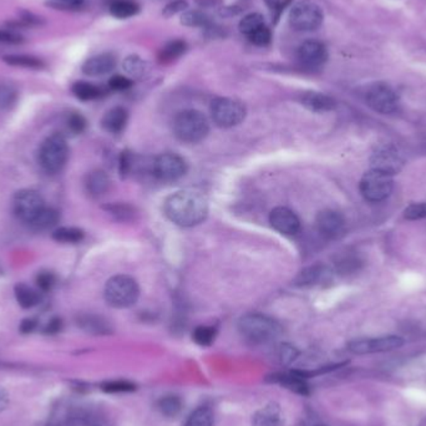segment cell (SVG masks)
Here are the masks:
<instances>
[{
    "mask_svg": "<svg viewBox=\"0 0 426 426\" xmlns=\"http://www.w3.org/2000/svg\"><path fill=\"white\" fill-rule=\"evenodd\" d=\"M164 212L175 224L181 227H194L207 218L209 202L199 191L181 189L166 199Z\"/></svg>",
    "mask_w": 426,
    "mask_h": 426,
    "instance_id": "1",
    "label": "cell"
},
{
    "mask_svg": "<svg viewBox=\"0 0 426 426\" xmlns=\"http://www.w3.org/2000/svg\"><path fill=\"white\" fill-rule=\"evenodd\" d=\"M238 331L252 344H266L276 341L282 334L281 324L261 313H248L238 321Z\"/></svg>",
    "mask_w": 426,
    "mask_h": 426,
    "instance_id": "2",
    "label": "cell"
},
{
    "mask_svg": "<svg viewBox=\"0 0 426 426\" xmlns=\"http://www.w3.org/2000/svg\"><path fill=\"white\" fill-rule=\"evenodd\" d=\"M172 129L180 141L186 144H199L209 135V120L201 111L185 110L176 115Z\"/></svg>",
    "mask_w": 426,
    "mask_h": 426,
    "instance_id": "3",
    "label": "cell"
},
{
    "mask_svg": "<svg viewBox=\"0 0 426 426\" xmlns=\"http://www.w3.org/2000/svg\"><path fill=\"white\" fill-rule=\"evenodd\" d=\"M140 288L134 278L126 274H118L110 278L104 289V297L110 307L130 308L137 302Z\"/></svg>",
    "mask_w": 426,
    "mask_h": 426,
    "instance_id": "4",
    "label": "cell"
},
{
    "mask_svg": "<svg viewBox=\"0 0 426 426\" xmlns=\"http://www.w3.org/2000/svg\"><path fill=\"white\" fill-rule=\"evenodd\" d=\"M69 159V147L61 135H51L41 144L39 164L46 174H59Z\"/></svg>",
    "mask_w": 426,
    "mask_h": 426,
    "instance_id": "5",
    "label": "cell"
},
{
    "mask_svg": "<svg viewBox=\"0 0 426 426\" xmlns=\"http://www.w3.org/2000/svg\"><path fill=\"white\" fill-rule=\"evenodd\" d=\"M247 110L246 106L238 100L229 98H216L211 103V116L213 123L223 128L229 129L241 124L246 119Z\"/></svg>",
    "mask_w": 426,
    "mask_h": 426,
    "instance_id": "6",
    "label": "cell"
},
{
    "mask_svg": "<svg viewBox=\"0 0 426 426\" xmlns=\"http://www.w3.org/2000/svg\"><path fill=\"white\" fill-rule=\"evenodd\" d=\"M360 194L368 202H382L392 194L394 181L390 175L383 174L377 170H370L363 176L360 185Z\"/></svg>",
    "mask_w": 426,
    "mask_h": 426,
    "instance_id": "7",
    "label": "cell"
},
{
    "mask_svg": "<svg viewBox=\"0 0 426 426\" xmlns=\"http://www.w3.org/2000/svg\"><path fill=\"white\" fill-rule=\"evenodd\" d=\"M405 165V159L398 147L393 145H382L375 149L370 156L372 170L380 171L383 174L397 175Z\"/></svg>",
    "mask_w": 426,
    "mask_h": 426,
    "instance_id": "8",
    "label": "cell"
},
{
    "mask_svg": "<svg viewBox=\"0 0 426 426\" xmlns=\"http://www.w3.org/2000/svg\"><path fill=\"white\" fill-rule=\"evenodd\" d=\"M152 172L161 181L172 182L184 177L187 172V164L179 155L166 152L154 160Z\"/></svg>",
    "mask_w": 426,
    "mask_h": 426,
    "instance_id": "9",
    "label": "cell"
},
{
    "mask_svg": "<svg viewBox=\"0 0 426 426\" xmlns=\"http://www.w3.org/2000/svg\"><path fill=\"white\" fill-rule=\"evenodd\" d=\"M289 23L298 31H312L322 25V9L311 1L296 5L289 15Z\"/></svg>",
    "mask_w": 426,
    "mask_h": 426,
    "instance_id": "10",
    "label": "cell"
},
{
    "mask_svg": "<svg viewBox=\"0 0 426 426\" xmlns=\"http://www.w3.org/2000/svg\"><path fill=\"white\" fill-rule=\"evenodd\" d=\"M14 213L20 221L24 223L33 222L38 214L45 209V202L43 197L33 189H21L16 192L13 201Z\"/></svg>",
    "mask_w": 426,
    "mask_h": 426,
    "instance_id": "11",
    "label": "cell"
},
{
    "mask_svg": "<svg viewBox=\"0 0 426 426\" xmlns=\"http://www.w3.org/2000/svg\"><path fill=\"white\" fill-rule=\"evenodd\" d=\"M404 346V339L398 336H385L379 338H364L348 343V349L358 355L373 353L392 352Z\"/></svg>",
    "mask_w": 426,
    "mask_h": 426,
    "instance_id": "12",
    "label": "cell"
},
{
    "mask_svg": "<svg viewBox=\"0 0 426 426\" xmlns=\"http://www.w3.org/2000/svg\"><path fill=\"white\" fill-rule=\"evenodd\" d=\"M367 104L379 114H394L399 108V99L395 91L387 84H374L367 91Z\"/></svg>",
    "mask_w": 426,
    "mask_h": 426,
    "instance_id": "13",
    "label": "cell"
},
{
    "mask_svg": "<svg viewBox=\"0 0 426 426\" xmlns=\"http://www.w3.org/2000/svg\"><path fill=\"white\" fill-rule=\"evenodd\" d=\"M316 224L319 233L328 239H337L342 237L347 228L344 216L334 209H324L322 212L318 213Z\"/></svg>",
    "mask_w": 426,
    "mask_h": 426,
    "instance_id": "14",
    "label": "cell"
},
{
    "mask_svg": "<svg viewBox=\"0 0 426 426\" xmlns=\"http://www.w3.org/2000/svg\"><path fill=\"white\" fill-rule=\"evenodd\" d=\"M297 58L303 66L309 68V69H317L327 61V48L321 41L308 40L299 45L297 50Z\"/></svg>",
    "mask_w": 426,
    "mask_h": 426,
    "instance_id": "15",
    "label": "cell"
},
{
    "mask_svg": "<svg viewBox=\"0 0 426 426\" xmlns=\"http://www.w3.org/2000/svg\"><path fill=\"white\" fill-rule=\"evenodd\" d=\"M269 222L277 232L284 236H294L301 229V221L292 209L287 207H277L269 214Z\"/></svg>",
    "mask_w": 426,
    "mask_h": 426,
    "instance_id": "16",
    "label": "cell"
},
{
    "mask_svg": "<svg viewBox=\"0 0 426 426\" xmlns=\"http://www.w3.org/2000/svg\"><path fill=\"white\" fill-rule=\"evenodd\" d=\"M267 380L279 384L288 390L303 395V397H307L311 394V389H309L306 379L301 377L296 370L291 373H276L271 377H268Z\"/></svg>",
    "mask_w": 426,
    "mask_h": 426,
    "instance_id": "17",
    "label": "cell"
},
{
    "mask_svg": "<svg viewBox=\"0 0 426 426\" xmlns=\"http://www.w3.org/2000/svg\"><path fill=\"white\" fill-rule=\"evenodd\" d=\"M329 276H331L329 268L323 264H314V266L304 268L298 273L297 277L294 278V281H293V284L299 288L313 287V286H317L319 283L327 281Z\"/></svg>",
    "mask_w": 426,
    "mask_h": 426,
    "instance_id": "18",
    "label": "cell"
},
{
    "mask_svg": "<svg viewBox=\"0 0 426 426\" xmlns=\"http://www.w3.org/2000/svg\"><path fill=\"white\" fill-rule=\"evenodd\" d=\"M116 66V59L113 54L95 55L86 60L83 65V73L88 76H103L109 74Z\"/></svg>",
    "mask_w": 426,
    "mask_h": 426,
    "instance_id": "19",
    "label": "cell"
},
{
    "mask_svg": "<svg viewBox=\"0 0 426 426\" xmlns=\"http://www.w3.org/2000/svg\"><path fill=\"white\" fill-rule=\"evenodd\" d=\"M76 323L84 332L93 336H109L113 333V327L105 318L96 314H80L76 318Z\"/></svg>",
    "mask_w": 426,
    "mask_h": 426,
    "instance_id": "20",
    "label": "cell"
},
{
    "mask_svg": "<svg viewBox=\"0 0 426 426\" xmlns=\"http://www.w3.org/2000/svg\"><path fill=\"white\" fill-rule=\"evenodd\" d=\"M252 426H284L282 409L277 402H269L253 415Z\"/></svg>",
    "mask_w": 426,
    "mask_h": 426,
    "instance_id": "21",
    "label": "cell"
},
{
    "mask_svg": "<svg viewBox=\"0 0 426 426\" xmlns=\"http://www.w3.org/2000/svg\"><path fill=\"white\" fill-rule=\"evenodd\" d=\"M128 121H129L128 110L121 108V106H116V108L110 109L104 115V118L101 120V126L106 133L118 135L124 131L126 125H128Z\"/></svg>",
    "mask_w": 426,
    "mask_h": 426,
    "instance_id": "22",
    "label": "cell"
},
{
    "mask_svg": "<svg viewBox=\"0 0 426 426\" xmlns=\"http://www.w3.org/2000/svg\"><path fill=\"white\" fill-rule=\"evenodd\" d=\"M364 261L357 252L346 251L334 258V267L341 276H352L362 269Z\"/></svg>",
    "mask_w": 426,
    "mask_h": 426,
    "instance_id": "23",
    "label": "cell"
},
{
    "mask_svg": "<svg viewBox=\"0 0 426 426\" xmlns=\"http://www.w3.org/2000/svg\"><path fill=\"white\" fill-rule=\"evenodd\" d=\"M302 104L308 110H311L313 113H318V114L329 113L336 109V106H337V103L333 98L322 94V93H316V91H309L303 95Z\"/></svg>",
    "mask_w": 426,
    "mask_h": 426,
    "instance_id": "24",
    "label": "cell"
},
{
    "mask_svg": "<svg viewBox=\"0 0 426 426\" xmlns=\"http://www.w3.org/2000/svg\"><path fill=\"white\" fill-rule=\"evenodd\" d=\"M111 181L108 174L103 170H95L91 171L85 180V187L90 196L100 197L104 196L110 189Z\"/></svg>",
    "mask_w": 426,
    "mask_h": 426,
    "instance_id": "25",
    "label": "cell"
},
{
    "mask_svg": "<svg viewBox=\"0 0 426 426\" xmlns=\"http://www.w3.org/2000/svg\"><path fill=\"white\" fill-rule=\"evenodd\" d=\"M14 292L16 302L19 303L20 307L25 308V309L38 306L41 301L40 293L36 289L23 284V283L15 286Z\"/></svg>",
    "mask_w": 426,
    "mask_h": 426,
    "instance_id": "26",
    "label": "cell"
},
{
    "mask_svg": "<svg viewBox=\"0 0 426 426\" xmlns=\"http://www.w3.org/2000/svg\"><path fill=\"white\" fill-rule=\"evenodd\" d=\"M187 44L184 40H172L165 45L159 54V61L161 64H170L175 60L179 59L180 56L186 53Z\"/></svg>",
    "mask_w": 426,
    "mask_h": 426,
    "instance_id": "27",
    "label": "cell"
},
{
    "mask_svg": "<svg viewBox=\"0 0 426 426\" xmlns=\"http://www.w3.org/2000/svg\"><path fill=\"white\" fill-rule=\"evenodd\" d=\"M3 60H4V63L10 65V66H18V68H25V69L40 70L45 66L43 60L36 58V56H33V55H5Z\"/></svg>",
    "mask_w": 426,
    "mask_h": 426,
    "instance_id": "28",
    "label": "cell"
},
{
    "mask_svg": "<svg viewBox=\"0 0 426 426\" xmlns=\"http://www.w3.org/2000/svg\"><path fill=\"white\" fill-rule=\"evenodd\" d=\"M59 212L54 209L45 207L41 212L33 219L29 226L34 228L35 231H46L50 228L55 227L59 222Z\"/></svg>",
    "mask_w": 426,
    "mask_h": 426,
    "instance_id": "29",
    "label": "cell"
},
{
    "mask_svg": "<svg viewBox=\"0 0 426 426\" xmlns=\"http://www.w3.org/2000/svg\"><path fill=\"white\" fill-rule=\"evenodd\" d=\"M73 94L81 101H91L101 98L104 90L88 81H78L73 85Z\"/></svg>",
    "mask_w": 426,
    "mask_h": 426,
    "instance_id": "30",
    "label": "cell"
},
{
    "mask_svg": "<svg viewBox=\"0 0 426 426\" xmlns=\"http://www.w3.org/2000/svg\"><path fill=\"white\" fill-rule=\"evenodd\" d=\"M104 209L118 222H131L137 214L134 206L129 204H106Z\"/></svg>",
    "mask_w": 426,
    "mask_h": 426,
    "instance_id": "31",
    "label": "cell"
},
{
    "mask_svg": "<svg viewBox=\"0 0 426 426\" xmlns=\"http://www.w3.org/2000/svg\"><path fill=\"white\" fill-rule=\"evenodd\" d=\"M139 11V4L133 0H115L110 4V13L118 19H128Z\"/></svg>",
    "mask_w": 426,
    "mask_h": 426,
    "instance_id": "32",
    "label": "cell"
},
{
    "mask_svg": "<svg viewBox=\"0 0 426 426\" xmlns=\"http://www.w3.org/2000/svg\"><path fill=\"white\" fill-rule=\"evenodd\" d=\"M182 400L177 395H166L157 402L160 412L167 417H179L180 412H182Z\"/></svg>",
    "mask_w": 426,
    "mask_h": 426,
    "instance_id": "33",
    "label": "cell"
},
{
    "mask_svg": "<svg viewBox=\"0 0 426 426\" xmlns=\"http://www.w3.org/2000/svg\"><path fill=\"white\" fill-rule=\"evenodd\" d=\"M125 73L129 75L130 78L133 79H140L144 76L146 73V63H145L142 58H140L139 55H129L126 59L124 60L123 64Z\"/></svg>",
    "mask_w": 426,
    "mask_h": 426,
    "instance_id": "34",
    "label": "cell"
},
{
    "mask_svg": "<svg viewBox=\"0 0 426 426\" xmlns=\"http://www.w3.org/2000/svg\"><path fill=\"white\" fill-rule=\"evenodd\" d=\"M84 237V231L76 227L56 228L53 232V238L59 243H79Z\"/></svg>",
    "mask_w": 426,
    "mask_h": 426,
    "instance_id": "35",
    "label": "cell"
},
{
    "mask_svg": "<svg viewBox=\"0 0 426 426\" xmlns=\"http://www.w3.org/2000/svg\"><path fill=\"white\" fill-rule=\"evenodd\" d=\"M19 99V93L14 86L8 83H0V110H10L14 108Z\"/></svg>",
    "mask_w": 426,
    "mask_h": 426,
    "instance_id": "36",
    "label": "cell"
},
{
    "mask_svg": "<svg viewBox=\"0 0 426 426\" xmlns=\"http://www.w3.org/2000/svg\"><path fill=\"white\" fill-rule=\"evenodd\" d=\"M214 415L211 407H201L189 415L185 426H213Z\"/></svg>",
    "mask_w": 426,
    "mask_h": 426,
    "instance_id": "37",
    "label": "cell"
},
{
    "mask_svg": "<svg viewBox=\"0 0 426 426\" xmlns=\"http://www.w3.org/2000/svg\"><path fill=\"white\" fill-rule=\"evenodd\" d=\"M181 24L189 28H207L209 18L199 10H187L181 16Z\"/></svg>",
    "mask_w": 426,
    "mask_h": 426,
    "instance_id": "38",
    "label": "cell"
},
{
    "mask_svg": "<svg viewBox=\"0 0 426 426\" xmlns=\"http://www.w3.org/2000/svg\"><path fill=\"white\" fill-rule=\"evenodd\" d=\"M263 25H266L264 24V18H263V15L259 14V13H251V14L246 15V16L241 20V23H239V30H241L242 34L246 35V36H249V35L254 33L256 30L262 28Z\"/></svg>",
    "mask_w": 426,
    "mask_h": 426,
    "instance_id": "39",
    "label": "cell"
},
{
    "mask_svg": "<svg viewBox=\"0 0 426 426\" xmlns=\"http://www.w3.org/2000/svg\"><path fill=\"white\" fill-rule=\"evenodd\" d=\"M217 336V329L209 326H199L196 328L192 334L194 342L197 343L201 347H209Z\"/></svg>",
    "mask_w": 426,
    "mask_h": 426,
    "instance_id": "40",
    "label": "cell"
},
{
    "mask_svg": "<svg viewBox=\"0 0 426 426\" xmlns=\"http://www.w3.org/2000/svg\"><path fill=\"white\" fill-rule=\"evenodd\" d=\"M136 159L137 157L130 151H123L121 152L119 157V171L123 177H128L129 175L134 172V170L137 166Z\"/></svg>",
    "mask_w": 426,
    "mask_h": 426,
    "instance_id": "41",
    "label": "cell"
},
{
    "mask_svg": "<svg viewBox=\"0 0 426 426\" xmlns=\"http://www.w3.org/2000/svg\"><path fill=\"white\" fill-rule=\"evenodd\" d=\"M247 38L252 44L257 45V46H266L272 40V33H271V30L268 29L266 25H263L262 28L256 30L254 33H252Z\"/></svg>",
    "mask_w": 426,
    "mask_h": 426,
    "instance_id": "42",
    "label": "cell"
},
{
    "mask_svg": "<svg viewBox=\"0 0 426 426\" xmlns=\"http://www.w3.org/2000/svg\"><path fill=\"white\" fill-rule=\"evenodd\" d=\"M298 354L299 353H298L297 349L291 344H287V343L282 344L278 349V359L283 365H288V364L294 362L297 359Z\"/></svg>",
    "mask_w": 426,
    "mask_h": 426,
    "instance_id": "43",
    "label": "cell"
},
{
    "mask_svg": "<svg viewBox=\"0 0 426 426\" xmlns=\"http://www.w3.org/2000/svg\"><path fill=\"white\" fill-rule=\"evenodd\" d=\"M404 218L409 221H417L426 218V202L412 204L404 209Z\"/></svg>",
    "mask_w": 426,
    "mask_h": 426,
    "instance_id": "44",
    "label": "cell"
},
{
    "mask_svg": "<svg viewBox=\"0 0 426 426\" xmlns=\"http://www.w3.org/2000/svg\"><path fill=\"white\" fill-rule=\"evenodd\" d=\"M103 390L106 393H130L136 390V385L124 380H116L103 384Z\"/></svg>",
    "mask_w": 426,
    "mask_h": 426,
    "instance_id": "45",
    "label": "cell"
},
{
    "mask_svg": "<svg viewBox=\"0 0 426 426\" xmlns=\"http://www.w3.org/2000/svg\"><path fill=\"white\" fill-rule=\"evenodd\" d=\"M86 126H88V123H86V119H85L83 115L79 114V113H73V114L70 115L69 119H68V128L74 134L84 133Z\"/></svg>",
    "mask_w": 426,
    "mask_h": 426,
    "instance_id": "46",
    "label": "cell"
},
{
    "mask_svg": "<svg viewBox=\"0 0 426 426\" xmlns=\"http://www.w3.org/2000/svg\"><path fill=\"white\" fill-rule=\"evenodd\" d=\"M133 80L126 78L124 75H114L109 80V88L114 91H125L133 86Z\"/></svg>",
    "mask_w": 426,
    "mask_h": 426,
    "instance_id": "47",
    "label": "cell"
},
{
    "mask_svg": "<svg viewBox=\"0 0 426 426\" xmlns=\"http://www.w3.org/2000/svg\"><path fill=\"white\" fill-rule=\"evenodd\" d=\"M187 8H189V3L186 0H174V1H171L165 6L162 14H164L165 18H171L174 15L182 13Z\"/></svg>",
    "mask_w": 426,
    "mask_h": 426,
    "instance_id": "48",
    "label": "cell"
},
{
    "mask_svg": "<svg viewBox=\"0 0 426 426\" xmlns=\"http://www.w3.org/2000/svg\"><path fill=\"white\" fill-rule=\"evenodd\" d=\"M56 278L51 272H40L36 277V284L41 292H48L54 287Z\"/></svg>",
    "mask_w": 426,
    "mask_h": 426,
    "instance_id": "49",
    "label": "cell"
},
{
    "mask_svg": "<svg viewBox=\"0 0 426 426\" xmlns=\"http://www.w3.org/2000/svg\"><path fill=\"white\" fill-rule=\"evenodd\" d=\"M21 43H23V38L20 35L6 30H0V44L18 45Z\"/></svg>",
    "mask_w": 426,
    "mask_h": 426,
    "instance_id": "50",
    "label": "cell"
},
{
    "mask_svg": "<svg viewBox=\"0 0 426 426\" xmlns=\"http://www.w3.org/2000/svg\"><path fill=\"white\" fill-rule=\"evenodd\" d=\"M264 1H266V4H267L269 9L274 11V13H277V18L282 13L283 8L288 3V1H283V0H264Z\"/></svg>",
    "mask_w": 426,
    "mask_h": 426,
    "instance_id": "51",
    "label": "cell"
},
{
    "mask_svg": "<svg viewBox=\"0 0 426 426\" xmlns=\"http://www.w3.org/2000/svg\"><path fill=\"white\" fill-rule=\"evenodd\" d=\"M55 3H58L60 6L64 8H70V9H75L79 8L84 3V0H54Z\"/></svg>",
    "mask_w": 426,
    "mask_h": 426,
    "instance_id": "52",
    "label": "cell"
},
{
    "mask_svg": "<svg viewBox=\"0 0 426 426\" xmlns=\"http://www.w3.org/2000/svg\"><path fill=\"white\" fill-rule=\"evenodd\" d=\"M60 328H61V321H60V319H53V321L48 324V327H46V332H59Z\"/></svg>",
    "mask_w": 426,
    "mask_h": 426,
    "instance_id": "53",
    "label": "cell"
},
{
    "mask_svg": "<svg viewBox=\"0 0 426 426\" xmlns=\"http://www.w3.org/2000/svg\"><path fill=\"white\" fill-rule=\"evenodd\" d=\"M8 404H9V398H8L4 390L0 389V412L5 410L8 407Z\"/></svg>",
    "mask_w": 426,
    "mask_h": 426,
    "instance_id": "54",
    "label": "cell"
},
{
    "mask_svg": "<svg viewBox=\"0 0 426 426\" xmlns=\"http://www.w3.org/2000/svg\"><path fill=\"white\" fill-rule=\"evenodd\" d=\"M35 322L31 319H25L24 322L21 323V331L24 333H29L34 329Z\"/></svg>",
    "mask_w": 426,
    "mask_h": 426,
    "instance_id": "55",
    "label": "cell"
},
{
    "mask_svg": "<svg viewBox=\"0 0 426 426\" xmlns=\"http://www.w3.org/2000/svg\"><path fill=\"white\" fill-rule=\"evenodd\" d=\"M95 426H109V425H105V424H99V425H95Z\"/></svg>",
    "mask_w": 426,
    "mask_h": 426,
    "instance_id": "56",
    "label": "cell"
},
{
    "mask_svg": "<svg viewBox=\"0 0 426 426\" xmlns=\"http://www.w3.org/2000/svg\"><path fill=\"white\" fill-rule=\"evenodd\" d=\"M313 426H327V425H321V424H319V425H313Z\"/></svg>",
    "mask_w": 426,
    "mask_h": 426,
    "instance_id": "57",
    "label": "cell"
}]
</instances>
